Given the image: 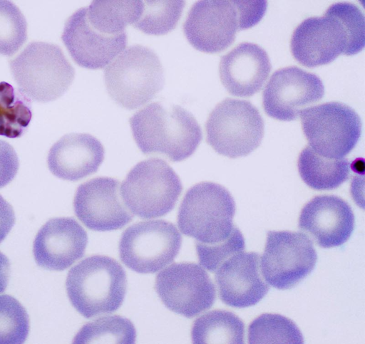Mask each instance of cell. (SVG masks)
<instances>
[{"label": "cell", "instance_id": "22", "mask_svg": "<svg viewBox=\"0 0 365 344\" xmlns=\"http://www.w3.org/2000/svg\"><path fill=\"white\" fill-rule=\"evenodd\" d=\"M298 170L302 179L310 188L330 190L339 187L349 177V163L346 159H331L321 156L309 146L300 152Z\"/></svg>", "mask_w": 365, "mask_h": 344}, {"label": "cell", "instance_id": "24", "mask_svg": "<svg viewBox=\"0 0 365 344\" xmlns=\"http://www.w3.org/2000/svg\"><path fill=\"white\" fill-rule=\"evenodd\" d=\"M143 1H93L86 6L90 23L110 35L125 33L128 24H134L141 14Z\"/></svg>", "mask_w": 365, "mask_h": 344}, {"label": "cell", "instance_id": "6", "mask_svg": "<svg viewBox=\"0 0 365 344\" xmlns=\"http://www.w3.org/2000/svg\"><path fill=\"white\" fill-rule=\"evenodd\" d=\"M20 91L40 103L60 98L72 83L75 70L57 45L34 41L9 62Z\"/></svg>", "mask_w": 365, "mask_h": 344}, {"label": "cell", "instance_id": "19", "mask_svg": "<svg viewBox=\"0 0 365 344\" xmlns=\"http://www.w3.org/2000/svg\"><path fill=\"white\" fill-rule=\"evenodd\" d=\"M87 243V233L76 220L71 217L51 219L35 237L34 259L46 269L62 271L83 256Z\"/></svg>", "mask_w": 365, "mask_h": 344}, {"label": "cell", "instance_id": "32", "mask_svg": "<svg viewBox=\"0 0 365 344\" xmlns=\"http://www.w3.org/2000/svg\"><path fill=\"white\" fill-rule=\"evenodd\" d=\"M17 155L11 145L0 140V188L8 184L19 170Z\"/></svg>", "mask_w": 365, "mask_h": 344}, {"label": "cell", "instance_id": "31", "mask_svg": "<svg viewBox=\"0 0 365 344\" xmlns=\"http://www.w3.org/2000/svg\"><path fill=\"white\" fill-rule=\"evenodd\" d=\"M245 246L244 237L238 228L223 242L214 245L195 243L200 264L211 272L215 271L220 265L232 255L242 251Z\"/></svg>", "mask_w": 365, "mask_h": 344}, {"label": "cell", "instance_id": "16", "mask_svg": "<svg viewBox=\"0 0 365 344\" xmlns=\"http://www.w3.org/2000/svg\"><path fill=\"white\" fill-rule=\"evenodd\" d=\"M61 39L73 60L89 69L104 68L127 44L126 32L110 35L93 26L86 16V7L76 10L67 19Z\"/></svg>", "mask_w": 365, "mask_h": 344}, {"label": "cell", "instance_id": "18", "mask_svg": "<svg viewBox=\"0 0 365 344\" xmlns=\"http://www.w3.org/2000/svg\"><path fill=\"white\" fill-rule=\"evenodd\" d=\"M354 227V215L350 205L335 195H318L302 209L299 228L307 233L322 248L344 244Z\"/></svg>", "mask_w": 365, "mask_h": 344}, {"label": "cell", "instance_id": "21", "mask_svg": "<svg viewBox=\"0 0 365 344\" xmlns=\"http://www.w3.org/2000/svg\"><path fill=\"white\" fill-rule=\"evenodd\" d=\"M101 142L87 133L63 136L50 149L48 166L57 177L77 181L97 172L104 160Z\"/></svg>", "mask_w": 365, "mask_h": 344}, {"label": "cell", "instance_id": "10", "mask_svg": "<svg viewBox=\"0 0 365 344\" xmlns=\"http://www.w3.org/2000/svg\"><path fill=\"white\" fill-rule=\"evenodd\" d=\"M299 115L309 146L324 157L343 158L360 138L361 119L353 108L344 103H322L305 108Z\"/></svg>", "mask_w": 365, "mask_h": 344}, {"label": "cell", "instance_id": "9", "mask_svg": "<svg viewBox=\"0 0 365 344\" xmlns=\"http://www.w3.org/2000/svg\"><path fill=\"white\" fill-rule=\"evenodd\" d=\"M264 129L263 119L250 102L226 98L208 115L206 140L218 154L237 158L249 155L259 146Z\"/></svg>", "mask_w": 365, "mask_h": 344}, {"label": "cell", "instance_id": "7", "mask_svg": "<svg viewBox=\"0 0 365 344\" xmlns=\"http://www.w3.org/2000/svg\"><path fill=\"white\" fill-rule=\"evenodd\" d=\"M110 97L133 110L151 100L163 87L165 78L156 53L142 45L129 46L104 71Z\"/></svg>", "mask_w": 365, "mask_h": 344}, {"label": "cell", "instance_id": "17", "mask_svg": "<svg viewBox=\"0 0 365 344\" xmlns=\"http://www.w3.org/2000/svg\"><path fill=\"white\" fill-rule=\"evenodd\" d=\"M259 255L255 252L236 253L216 270L219 296L226 305L246 308L259 303L269 286L261 274Z\"/></svg>", "mask_w": 365, "mask_h": 344}, {"label": "cell", "instance_id": "14", "mask_svg": "<svg viewBox=\"0 0 365 344\" xmlns=\"http://www.w3.org/2000/svg\"><path fill=\"white\" fill-rule=\"evenodd\" d=\"M324 94L322 80L315 74L297 66L275 71L263 91V108L271 118L281 121L294 120Z\"/></svg>", "mask_w": 365, "mask_h": 344}, {"label": "cell", "instance_id": "26", "mask_svg": "<svg viewBox=\"0 0 365 344\" xmlns=\"http://www.w3.org/2000/svg\"><path fill=\"white\" fill-rule=\"evenodd\" d=\"M249 343H303V335L289 318L276 313H264L248 328Z\"/></svg>", "mask_w": 365, "mask_h": 344}, {"label": "cell", "instance_id": "11", "mask_svg": "<svg viewBox=\"0 0 365 344\" xmlns=\"http://www.w3.org/2000/svg\"><path fill=\"white\" fill-rule=\"evenodd\" d=\"M182 244L176 226L163 219L136 222L128 227L119 241V256L129 269L153 273L171 263Z\"/></svg>", "mask_w": 365, "mask_h": 344}, {"label": "cell", "instance_id": "25", "mask_svg": "<svg viewBox=\"0 0 365 344\" xmlns=\"http://www.w3.org/2000/svg\"><path fill=\"white\" fill-rule=\"evenodd\" d=\"M31 116L25 95L17 92L9 83L0 82V135L9 138L20 137L29 125Z\"/></svg>", "mask_w": 365, "mask_h": 344}, {"label": "cell", "instance_id": "28", "mask_svg": "<svg viewBox=\"0 0 365 344\" xmlns=\"http://www.w3.org/2000/svg\"><path fill=\"white\" fill-rule=\"evenodd\" d=\"M185 4L184 1H143L142 12L133 26L147 34H166L176 27Z\"/></svg>", "mask_w": 365, "mask_h": 344}, {"label": "cell", "instance_id": "5", "mask_svg": "<svg viewBox=\"0 0 365 344\" xmlns=\"http://www.w3.org/2000/svg\"><path fill=\"white\" fill-rule=\"evenodd\" d=\"M235 209V200L226 188L202 182L185 193L178 213V225L195 243L217 244L227 240L237 229L233 224Z\"/></svg>", "mask_w": 365, "mask_h": 344}, {"label": "cell", "instance_id": "33", "mask_svg": "<svg viewBox=\"0 0 365 344\" xmlns=\"http://www.w3.org/2000/svg\"><path fill=\"white\" fill-rule=\"evenodd\" d=\"M15 222V214L11 204L0 195V243L5 239Z\"/></svg>", "mask_w": 365, "mask_h": 344}, {"label": "cell", "instance_id": "4", "mask_svg": "<svg viewBox=\"0 0 365 344\" xmlns=\"http://www.w3.org/2000/svg\"><path fill=\"white\" fill-rule=\"evenodd\" d=\"M66 288L76 310L91 318L120 307L127 289L126 273L114 259L93 255L70 269Z\"/></svg>", "mask_w": 365, "mask_h": 344}, {"label": "cell", "instance_id": "34", "mask_svg": "<svg viewBox=\"0 0 365 344\" xmlns=\"http://www.w3.org/2000/svg\"><path fill=\"white\" fill-rule=\"evenodd\" d=\"M10 263L8 258L0 251V293H3L9 283Z\"/></svg>", "mask_w": 365, "mask_h": 344}, {"label": "cell", "instance_id": "29", "mask_svg": "<svg viewBox=\"0 0 365 344\" xmlns=\"http://www.w3.org/2000/svg\"><path fill=\"white\" fill-rule=\"evenodd\" d=\"M27 39V23L19 7L0 0V55L12 56Z\"/></svg>", "mask_w": 365, "mask_h": 344}, {"label": "cell", "instance_id": "20", "mask_svg": "<svg viewBox=\"0 0 365 344\" xmlns=\"http://www.w3.org/2000/svg\"><path fill=\"white\" fill-rule=\"evenodd\" d=\"M267 52L257 44L242 42L221 57V82L232 95L250 97L259 92L271 71Z\"/></svg>", "mask_w": 365, "mask_h": 344}, {"label": "cell", "instance_id": "23", "mask_svg": "<svg viewBox=\"0 0 365 344\" xmlns=\"http://www.w3.org/2000/svg\"><path fill=\"white\" fill-rule=\"evenodd\" d=\"M245 325L235 313L214 310L197 318L192 327L194 343H243Z\"/></svg>", "mask_w": 365, "mask_h": 344}, {"label": "cell", "instance_id": "27", "mask_svg": "<svg viewBox=\"0 0 365 344\" xmlns=\"http://www.w3.org/2000/svg\"><path fill=\"white\" fill-rule=\"evenodd\" d=\"M136 331L131 321L120 316L100 318L84 325L73 343H133Z\"/></svg>", "mask_w": 365, "mask_h": 344}, {"label": "cell", "instance_id": "15", "mask_svg": "<svg viewBox=\"0 0 365 344\" xmlns=\"http://www.w3.org/2000/svg\"><path fill=\"white\" fill-rule=\"evenodd\" d=\"M120 182L98 177L80 184L73 199L78 219L88 229L98 231L121 229L133 219L123 202Z\"/></svg>", "mask_w": 365, "mask_h": 344}, {"label": "cell", "instance_id": "3", "mask_svg": "<svg viewBox=\"0 0 365 344\" xmlns=\"http://www.w3.org/2000/svg\"><path fill=\"white\" fill-rule=\"evenodd\" d=\"M266 7V1H198L187 13L183 32L197 50L220 53L232 44L238 31L257 24Z\"/></svg>", "mask_w": 365, "mask_h": 344}, {"label": "cell", "instance_id": "12", "mask_svg": "<svg viewBox=\"0 0 365 344\" xmlns=\"http://www.w3.org/2000/svg\"><path fill=\"white\" fill-rule=\"evenodd\" d=\"M317 251L304 234L289 231H269L261 271L267 283L279 290L294 287L315 267Z\"/></svg>", "mask_w": 365, "mask_h": 344}, {"label": "cell", "instance_id": "1", "mask_svg": "<svg viewBox=\"0 0 365 344\" xmlns=\"http://www.w3.org/2000/svg\"><path fill=\"white\" fill-rule=\"evenodd\" d=\"M364 16L356 5L339 2L322 16L307 18L294 29L290 49L304 66L329 64L340 54L352 56L364 47Z\"/></svg>", "mask_w": 365, "mask_h": 344}, {"label": "cell", "instance_id": "8", "mask_svg": "<svg viewBox=\"0 0 365 344\" xmlns=\"http://www.w3.org/2000/svg\"><path fill=\"white\" fill-rule=\"evenodd\" d=\"M182 191L180 177L163 160L150 158L137 163L122 183L120 194L136 216L151 219L173 210Z\"/></svg>", "mask_w": 365, "mask_h": 344}, {"label": "cell", "instance_id": "30", "mask_svg": "<svg viewBox=\"0 0 365 344\" xmlns=\"http://www.w3.org/2000/svg\"><path fill=\"white\" fill-rule=\"evenodd\" d=\"M29 331L24 307L13 296H0V343H23Z\"/></svg>", "mask_w": 365, "mask_h": 344}, {"label": "cell", "instance_id": "13", "mask_svg": "<svg viewBox=\"0 0 365 344\" xmlns=\"http://www.w3.org/2000/svg\"><path fill=\"white\" fill-rule=\"evenodd\" d=\"M155 288L168 309L188 318L211 308L216 297L208 273L192 262L174 263L161 271Z\"/></svg>", "mask_w": 365, "mask_h": 344}, {"label": "cell", "instance_id": "2", "mask_svg": "<svg viewBox=\"0 0 365 344\" xmlns=\"http://www.w3.org/2000/svg\"><path fill=\"white\" fill-rule=\"evenodd\" d=\"M129 122L143 154L164 156L172 162L190 157L202 137L192 114L178 105L152 103L133 114Z\"/></svg>", "mask_w": 365, "mask_h": 344}]
</instances>
